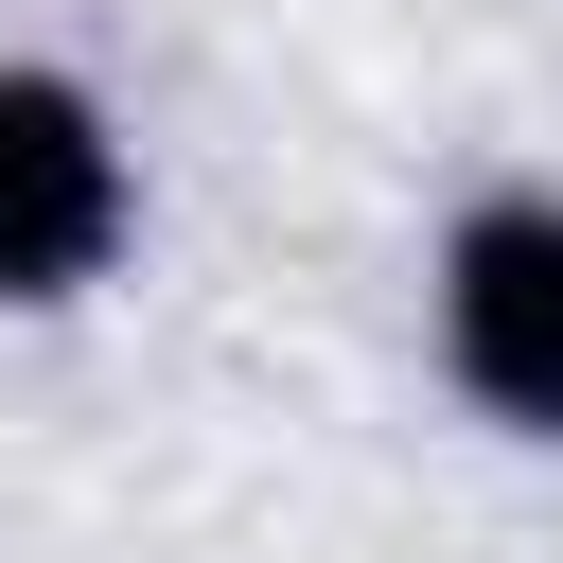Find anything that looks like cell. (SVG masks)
Listing matches in <instances>:
<instances>
[{
	"instance_id": "cell-2",
	"label": "cell",
	"mask_w": 563,
	"mask_h": 563,
	"mask_svg": "<svg viewBox=\"0 0 563 563\" xmlns=\"http://www.w3.org/2000/svg\"><path fill=\"white\" fill-rule=\"evenodd\" d=\"M422 352L457 422L510 457H563V176H475L422 246Z\"/></svg>"
},
{
	"instance_id": "cell-1",
	"label": "cell",
	"mask_w": 563,
	"mask_h": 563,
	"mask_svg": "<svg viewBox=\"0 0 563 563\" xmlns=\"http://www.w3.org/2000/svg\"><path fill=\"white\" fill-rule=\"evenodd\" d=\"M141 123L106 106V70L70 53H0V334L88 317L141 264Z\"/></svg>"
}]
</instances>
